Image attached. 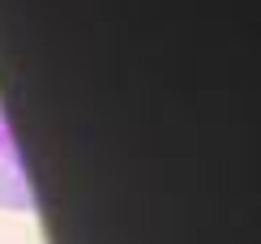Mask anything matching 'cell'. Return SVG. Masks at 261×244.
I'll list each match as a JSON object with an SVG mask.
<instances>
[{
	"instance_id": "obj_1",
	"label": "cell",
	"mask_w": 261,
	"mask_h": 244,
	"mask_svg": "<svg viewBox=\"0 0 261 244\" xmlns=\"http://www.w3.org/2000/svg\"><path fill=\"white\" fill-rule=\"evenodd\" d=\"M0 210H35V184L26 176L9 116L0 112Z\"/></svg>"
}]
</instances>
